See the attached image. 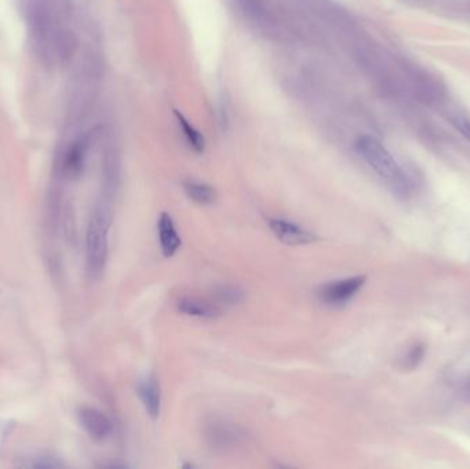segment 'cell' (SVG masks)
I'll return each instance as SVG.
<instances>
[{
  "instance_id": "obj_1",
  "label": "cell",
  "mask_w": 470,
  "mask_h": 469,
  "mask_svg": "<svg viewBox=\"0 0 470 469\" xmlns=\"http://www.w3.org/2000/svg\"><path fill=\"white\" fill-rule=\"evenodd\" d=\"M356 150L370 168L391 188L397 196H407L410 183L403 168L397 164L389 150L373 136H361L356 142Z\"/></svg>"
},
{
  "instance_id": "obj_2",
  "label": "cell",
  "mask_w": 470,
  "mask_h": 469,
  "mask_svg": "<svg viewBox=\"0 0 470 469\" xmlns=\"http://www.w3.org/2000/svg\"><path fill=\"white\" fill-rule=\"evenodd\" d=\"M27 17L29 34L40 54L49 58L65 57L66 35L60 31L58 23L43 0H29Z\"/></svg>"
},
{
  "instance_id": "obj_3",
  "label": "cell",
  "mask_w": 470,
  "mask_h": 469,
  "mask_svg": "<svg viewBox=\"0 0 470 469\" xmlns=\"http://www.w3.org/2000/svg\"><path fill=\"white\" fill-rule=\"evenodd\" d=\"M112 226V211L106 204L94 210L87 229V268L92 278H99L105 270L109 248V230Z\"/></svg>"
},
{
  "instance_id": "obj_4",
  "label": "cell",
  "mask_w": 470,
  "mask_h": 469,
  "mask_svg": "<svg viewBox=\"0 0 470 469\" xmlns=\"http://www.w3.org/2000/svg\"><path fill=\"white\" fill-rule=\"evenodd\" d=\"M242 436L241 429L226 420L213 418L204 427V438L213 450L224 451L234 448L241 443Z\"/></svg>"
},
{
  "instance_id": "obj_5",
  "label": "cell",
  "mask_w": 470,
  "mask_h": 469,
  "mask_svg": "<svg viewBox=\"0 0 470 469\" xmlns=\"http://www.w3.org/2000/svg\"><path fill=\"white\" fill-rule=\"evenodd\" d=\"M366 277L358 275L340 281H335L322 286L319 297L324 303L330 305H340L348 303L365 285Z\"/></svg>"
},
{
  "instance_id": "obj_6",
  "label": "cell",
  "mask_w": 470,
  "mask_h": 469,
  "mask_svg": "<svg viewBox=\"0 0 470 469\" xmlns=\"http://www.w3.org/2000/svg\"><path fill=\"white\" fill-rule=\"evenodd\" d=\"M268 226L274 236L286 245H305L319 240L318 236L308 231L300 225L285 219H270Z\"/></svg>"
},
{
  "instance_id": "obj_7",
  "label": "cell",
  "mask_w": 470,
  "mask_h": 469,
  "mask_svg": "<svg viewBox=\"0 0 470 469\" xmlns=\"http://www.w3.org/2000/svg\"><path fill=\"white\" fill-rule=\"evenodd\" d=\"M77 417L83 429L96 442L107 439L113 432L112 421L98 409L81 407L77 411Z\"/></svg>"
},
{
  "instance_id": "obj_8",
  "label": "cell",
  "mask_w": 470,
  "mask_h": 469,
  "mask_svg": "<svg viewBox=\"0 0 470 469\" xmlns=\"http://www.w3.org/2000/svg\"><path fill=\"white\" fill-rule=\"evenodd\" d=\"M88 144H90L88 136H81L77 140H75L66 150L64 163H62V170L68 178H72V179L77 178L83 173L87 151H88Z\"/></svg>"
},
{
  "instance_id": "obj_9",
  "label": "cell",
  "mask_w": 470,
  "mask_h": 469,
  "mask_svg": "<svg viewBox=\"0 0 470 469\" xmlns=\"http://www.w3.org/2000/svg\"><path fill=\"white\" fill-rule=\"evenodd\" d=\"M136 391L147 414L153 418L159 417L161 409V388L157 379L154 376H147L138 384Z\"/></svg>"
},
{
  "instance_id": "obj_10",
  "label": "cell",
  "mask_w": 470,
  "mask_h": 469,
  "mask_svg": "<svg viewBox=\"0 0 470 469\" xmlns=\"http://www.w3.org/2000/svg\"><path fill=\"white\" fill-rule=\"evenodd\" d=\"M178 308L185 316L204 320L216 318L222 314L219 304L200 297H183L179 300Z\"/></svg>"
},
{
  "instance_id": "obj_11",
  "label": "cell",
  "mask_w": 470,
  "mask_h": 469,
  "mask_svg": "<svg viewBox=\"0 0 470 469\" xmlns=\"http://www.w3.org/2000/svg\"><path fill=\"white\" fill-rule=\"evenodd\" d=\"M157 227H159V238H160V246H161L163 255L166 257L174 256L182 245V238L175 227V223L171 215L167 212H163L160 215L159 223H157Z\"/></svg>"
},
{
  "instance_id": "obj_12",
  "label": "cell",
  "mask_w": 470,
  "mask_h": 469,
  "mask_svg": "<svg viewBox=\"0 0 470 469\" xmlns=\"http://www.w3.org/2000/svg\"><path fill=\"white\" fill-rule=\"evenodd\" d=\"M185 192L194 203L201 204V205L212 204L216 199V190L212 186L203 182H196V181L186 182Z\"/></svg>"
},
{
  "instance_id": "obj_13",
  "label": "cell",
  "mask_w": 470,
  "mask_h": 469,
  "mask_svg": "<svg viewBox=\"0 0 470 469\" xmlns=\"http://www.w3.org/2000/svg\"><path fill=\"white\" fill-rule=\"evenodd\" d=\"M177 114V118L179 121V125L182 127L183 132H185V136L187 139V142L190 143V146L197 150V151H203L204 147H205V139L204 136L201 135L200 131H197L179 112H175Z\"/></svg>"
},
{
  "instance_id": "obj_14",
  "label": "cell",
  "mask_w": 470,
  "mask_h": 469,
  "mask_svg": "<svg viewBox=\"0 0 470 469\" xmlns=\"http://www.w3.org/2000/svg\"><path fill=\"white\" fill-rule=\"evenodd\" d=\"M216 299L219 303H226V304H237L244 299V292L235 286H220L218 288L215 293Z\"/></svg>"
},
{
  "instance_id": "obj_15",
  "label": "cell",
  "mask_w": 470,
  "mask_h": 469,
  "mask_svg": "<svg viewBox=\"0 0 470 469\" xmlns=\"http://www.w3.org/2000/svg\"><path fill=\"white\" fill-rule=\"evenodd\" d=\"M452 124L456 127V129L470 142V121L466 120V118H462V117H458V118H454L452 120Z\"/></svg>"
}]
</instances>
